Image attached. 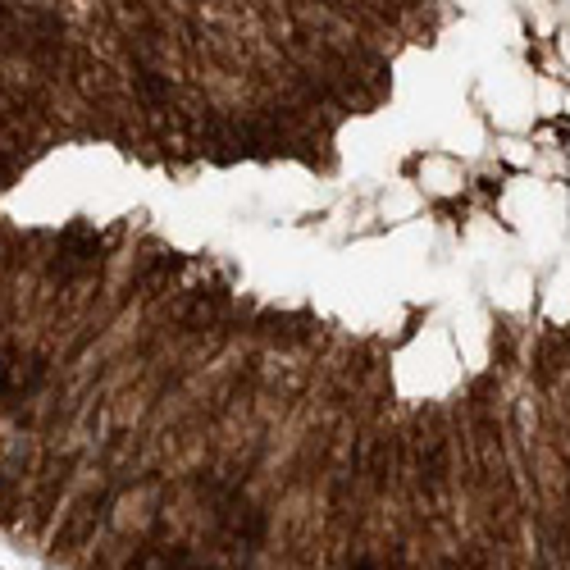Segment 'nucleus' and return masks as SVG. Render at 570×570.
Segmentation results:
<instances>
[{"label":"nucleus","instance_id":"2","mask_svg":"<svg viewBox=\"0 0 570 570\" xmlns=\"http://www.w3.org/2000/svg\"><path fill=\"white\" fill-rule=\"evenodd\" d=\"M114 502H119V479H100L96 488L78 493L73 506L60 511V525H55V534H51V552L73 557V552L91 548V543H96V529L110 520Z\"/></svg>","mask_w":570,"mask_h":570},{"label":"nucleus","instance_id":"1","mask_svg":"<svg viewBox=\"0 0 570 570\" xmlns=\"http://www.w3.org/2000/svg\"><path fill=\"white\" fill-rule=\"evenodd\" d=\"M456 425L452 411L425 406L406 429V502L425 529H452L456 506Z\"/></svg>","mask_w":570,"mask_h":570},{"label":"nucleus","instance_id":"3","mask_svg":"<svg viewBox=\"0 0 570 570\" xmlns=\"http://www.w3.org/2000/svg\"><path fill=\"white\" fill-rule=\"evenodd\" d=\"M365 488L374 502H406V429L397 425H370L365 447Z\"/></svg>","mask_w":570,"mask_h":570}]
</instances>
